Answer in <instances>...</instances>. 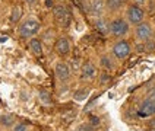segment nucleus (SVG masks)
Listing matches in <instances>:
<instances>
[{"mask_svg":"<svg viewBox=\"0 0 155 131\" xmlns=\"http://www.w3.org/2000/svg\"><path fill=\"white\" fill-rule=\"evenodd\" d=\"M113 54H114L116 58H119V60L126 58V57L130 54L129 42H127V41H119V42H116L114 47H113Z\"/></svg>","mask_w":155,"mask_h":131,"instance_id":"obj_5","label":"nucleus"},{"mask_svg":"<svg viewBox=\"0 0 155 131\" xmlns=\"http://www.w3.org/2000/svg\"><path fill=\"white\" fill-rule=\"evenodd\" d=\"M124 5V0H105V8H108L111 12H117Z\"/></svg>","mask_w":155,"mask_h":131,"instance_id":"obj_14","label":"nucleus"},{"mask_svg":"<svg viewBox=\"0 0 155 131\" xmlns=\"http://www.w3.org/2000/svg\"><path fill=\"white\" fill-rule=\"evenodd\" d=\"M132 2H133V5H136V6H140V8H142V6L145 5L147 0H132Z\"/></svg>","mask_w":155,"mask_h":131,"instance_id":"obj_25","label":"nucleus"},{"mask_svg":"<svg viewBox=\"0 0 155 131\" xmlns=\"http://www.w3.org/2000/svg\"><path fill=\"white\" fill-rule=\"evenodd\" d=\"M105 10V0H91L89 3V12L95 17H101Z\"/></svg>","mask_w":155,"mask_h":131,"instance_id":"obj_8","label":"nucleus"},{"mask_svg":"<svg viewBox=\"0 0 155 131\" xmlns=\"http://www.w3.org/2000/svg\"><path fill=\"white\" fill-rule=\"evenodd\" d=\"M155 115V102L154 101H149L145 99L138 109V117L140 118H148V117H152Z\"/></svg>","mask_w":155,"mask_h":131,"instance_id":"obj_7","label":"nucleus"},{"mask_svg":"<svg viewBox=\"0 0 155 131\" xmlns=\"http://www.w3.org/2000/svg\"><path fill=\"white\" fill-rule=\"evenodd\" d=\"M101 64H103V66H104V67H105L107 70L113 69V63L110 61V58H108V57H105V55H104L103 58H101Z\"/></svg>","mask_w":155,"mask_h":131,"instance_id":"obj_20","label":"nucleus"},{"mask_svg":"<svg viewBox=\"0 0 155 131\" xmlns=\"http://www.w3.org/2000/svg\"><path fill=\"white\" fill-rule=\"evenodd\" d=\"M95 29L101 35H107L110 32V25H108L105 20H103V19H98V20L95 22Z\"/></svg>","mask_w":155,"mask_h":131,"instance_id":"obj_13","label":"nucleus"},{"mask_svg":"<svg viewBox=\"0 0 155 131\" xmlns=\"http://www.w3.org/2000/svg\"><path fill=\"white\" fill-rule=\"evenodd\" d=\"M2 124L5 125V127H10L12 124H13V118L12 117H9V115H6V117H2Z\"/></svg>","mask_w":155,"mask_h":131,"instance_id":"obj_19","label":"nucleus"},{"mask_svg":"<svg viewBox=\"0 0 155 131\" xmlns=\"http://www.w3.org/2000/svg\"><path fill=\"white\" fill-rule=\"evenodd\" d=\"M38 31H40V22L37 19H34V17L26 19L25 22L19 26V34H21V36H24V38L35 35Z\"/></svg>","mask_w":155,"mask_h":131,"instance_id":"obj_1","label":"nucleus"},{"mask_svg":"<svg viewBox=\"0 0 155 131\" xmlns=\"http://www.w3.org/2000/svg\"><path fill=\"white\" fill-rule=\"evenodd\" d=\"M54 71H56L57 79L61 80V82H64V80H68V79L70 77V67L66 64V63H63V61H60V63H57V64H56Z\"/></svg>","mask_w":155,"mask_h":131,"instance_id":"obj_9","label":"nucleus"},{"mask_svg":"<svg viewBox=\"0 0 155 131\" xmlns=\"http://www.w3.org/2000/svg\"><path fill=\"white\" fill-rule=\"evenodd\" d=\"M38 96H40V99L43 101L44 104H50V95H48L47 90H40Z\"/></svg>","mask_w":155,"mask_h":131,"instance_id":"obj_17","label":"nucleus"},{"mask_svg":"<svg viewBox=\"0 0 155 131\" xmlns=\"http://www.w3.org/2000/svg\"><path fill=\"white\" fill-rule=\"evenodd\" d=\"M53 13H54V17L56 20L63 26H68L70 23V13L68 12V9L64 6H56L53 9Z\"/></svg>","mask_w":155,"mask_h":131,"instance_id":"obj_6","label":"nucleus"},{"mask_svg":"<svg viewBox=\"0 0 155 131\" xmlns=\"http://www.w3.org/2000/svg\"><path fill=\"white\" fill-rule=\"evenodd\" d=\"M149 128H152V130H155V118L152 120V121L149 122Z\"/></svg>","mask_w":155,"mask_h":131,"instance_id":"obj_26","label":"nucleus"},{"mask_svg":"<svg viewBox=\"0 0 155 131\" xmlns=\"http://www.w3.org/2000/svg\"><path fill=\"white\" fill-rule=\"evenodd\" d=\"M26 2H28V3H29V5H32V3H34L35 0H26Z\"/></svg>","mask_w":155,"mask_h":131,"instance_id":"obj_27","label":"nucleus"},{"mask_svg":"<svg viewBox=\"0 0 155 131\" xmlns=\"http://www.w3.org/2000/svg\"><path fill=\"white\" fill-rule=\"evenodd\" d=\"M100 80H101V83H107V82H110V76L105 74V73H103L101 77H100Z\"/></svg>","mask_w":155,"mask_h":131,"instance_id":"obj_23","label":"nucleus"},{"mask_svg":"<svg viewBox=\"0 0 155 131\" xmlns=\"http://www.w3.org/2000/svg\"><path fill=\"white\" fill-rule=\"evenodd\" d=\"M97 74V69L92 63H86L82 66V77L84 79H92Z\"/></svg>","mask_w":155,"mask_h":131,"instance_id":"obj_11","label":"nucleus"},{"mask_svg":"<svg viewBox=\"0 0 155 131\" xmlns=\"http://www.w3.org/2000/svg\"><path fill=\"white\" fill-rule=\"evenodd\" d=\"M54 48H56V52L59 54V55H68L70 51V44L68 41V38H59L57 41H56V45H54Z\"/></svg>","mask_w":155,"mask_h":131,"instance_id":"obj_10","label":"nucleus"},{"mask_svg":"<svg viewBox=\"0 0 155 131\" xmlns=\"http://www.w3.org/2000/svg\"><path fill=\"white\" fill-rule=\"evenodd\" d=\"M151 36H152V28H151V25L148 22L138 23V26H136V38L139 41L145 42L148 39H151Z\"/></svg>","mask_w":155,"mask_h":131,"instance_id":"obj_4","label":"nucleus"},{"mask_svg":"<svg viewBox=\"0 0 155 131\" xmlns=\"http://www.w3.org/2000/svg\"><path fill=\"white\" fill-rule=\"evenodd\" d=\"M143 47H145V51H154L155 50V42L152 41V39H148V41H145L143 42Z\"/></svg>","mask_w":155,"mask_h":131,"instance_id":"obj_18","label":"nucleus"},{"mask_svg":"<svg viewBox=\"0 0 155 131\" xmlns=\"http://www.w3.org/2000/svg\"><path fill=\"white\" fill-rule=\"evenodd\" d=\"M29 50L32 51V54L35 55H41L43 54V44L40 39H37V38H32L31 41H29Z\"/></svg>","mask_w":155,"mask_h":131,"instance_id":"obj_12","label":"nucleus"},{"mask_svg":"<svg viewBox=\"0 0 155 131\" xmlns=\"http://www.w3.org/2000/svg\"><path fill=\"white\" fill-rule=\"evenodd\" d=\"M110 32L114 36H123L129 32V23L124 20V19H114L111 23H110Z\"/></svg>","mask_w":155,"mask_h":131,"instance_id":"obj_2","label":"nucleus"},{"mask_svg":"<svg viewBox=\"0 0 155 131\" xmlns=\"http://www.w3.org/2000/svg\"><path fill=\"white\" fill-rule=\"evenodd\" d=\"M21 15H22V10H21V8H19V6H15V8L12 9V16H10L12 22H18V20L21 19Z\"/></svg>","mask_w":155,"mask_h":131,"instance_id":"obj_16","label":"nucleus"},{"mask_svg":"<svg viewBox=\"0 0 155 131\" xmlns=\"http://www.w3.org/2000/svg\"><path fill=\"white\" fill-rule=\"evenodd\" d=\"M89 95V92L86 90V89H81V90H78L76 93L73 95V99L75 101H85L86 98Z\"/></svg>","mask_w":155,"mask_h":131,"instance_id":"obj_15","label":"nucleus"},{"mask_svg":"<svg viewBox=\"0 0 155 131\" xmlns=\"http://www.w3.org/2000/svg\"><path fill=\"white\" fill-rule=\"evenodd\" d=\"M100 124V118L98 117H92L91 118V127H95V125H98Z\"/></svg>","mask_w":155,"mask_h":131,"instance_id":"obj_24","label":"nucleus"},{"mask_svg":"<svg viewBox=\"0 0 155 131\" xmlns=\"http://www.w3.org/2000/svg\"><path fill=\"white\" fill-rule=\"evenodd\" d=\"M0 121H2V117H0Z\"/></svg>","mask_w":155,"mask_h":131,"instance_id":"obj_28","label":"nucleus"},{"mask_svg":"<svg viewBox=\"0 0 155 131\" xmlns=\"http://www.w3.org/2000/svg\"><path fill=\"white\" fill-rule=\"evenodd\" d=\"M126 15H127V20H129L130 23H135V25L143 22V16H145L143 9L140 8V6H136V5H130L129 8H127Z\"/></svg>","mask_w":155,"mask_h":131,"instance_id":"obj_3","label":"nucleus"},{"mask_svg":"<svg viewBox=\"0 0 155 131\" xmlns=\"http://www.w3.org/2000/svg\"><path fill=\"white\" fill-rule=\"evenodd\" d=\"M13 131H26V125L25 124H16L13 127Z\"/></svg>","mask_w":155,"mask_h":131,"instance_id":"obj_21","label":"nucleus"},{"mask_svg":"<svg viewBox=\"0 0 155 131\" xmlns=\"http://www.w3.org/2000/svg\"><path fill=\"white\" fill-rule=\"evenodd\" d=\"M147 99H149V101H154L155 102V87H152L151 90H149V93H148Z\"/></svg>","mask_w":155,"mask_h":131,"instance_id":"obj_22","label":"nucleus"}]
</instances>
